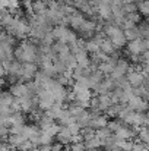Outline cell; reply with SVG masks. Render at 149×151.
Listing matches in <instances>:
<instances>
[{
  "label": "cell",
  "mask_w": 149,
  "mask_h": 151,
  "mask_svg": "<svg viewBox=\"0 0 149 151\" xmlns=\"http://www.w3.org/2000/svg\"><path fill=\"white\" fill-rule=\"evenodd\" d=\"M108 122H110V120H108V117H107L105 114H94V113H92V119H91L89 128L98 131V129H102V128H107Z\"/></svg>",
  "instance_id": "cell-11"
},
{
  "label": "cell",
  "mask_w": 149,
  "mask_h": 151,
  "mask_svg": "<svg viewBox=\"0 0 149 151\" xmlns=\"http://www.w3.org/2000/svg\"><path fill=\"white\" fill-rule=\"evenodd\" d=\"M148 103L145 99H142V97H138V96H135L132 100L129 101V107L133 110V111H138V113H143L146 109H148Z\"/></svg>",
  "instance_id": "cell-10"
},
{
  "label": "cell",
  "mask_w": 149,
  "mask_h": 151,
  "mask_svg": "<svg viewBox=\"0 0 149 151\" xmlns=\"http://www.w3.org/2000/svg\"><path fill=\"white\" fill-rule=\"evenodd\" d=\"M86 19H85V16H83V13L81 12V10H78L76 9V12L70 16V27L72 28H75V29H81V27L83 25V22H85Z\"/></svg>",
  "instance_id": "cell-13"
},
{
  "label": "cell",
  "mask_w": 149,
  "mask_h": 151,
  "mask_svg": "<svg viewBox=\"0 0 149 151\" xmlns=\"http://www.w3.org/2000/svg\"><path fill=\"white\" fill-rule=\"evenodd\" d=\"M88 79H89L91 90H94V91H95V90H97V87H98V85L102 82V81H104V79H105V78H104V73H102L99 69H97V70H94V72L89 75V78H88Z\"/></svg>",
  "instance_id": "cell-14"
},
{
  "label": "cell",
  "mask_w": 149,
  "mask_h": 151,
  "mask_svg": "<svg viewBox=\"0 0 149 151\" xmlns=\"http://www.w3.org/2000/svg\"><path fill=\"white\" fill-rule=\"evenodd\" d=\"M9 123H10V128H12V126H22V125H25V117H24L22 111H19V113H12V114L9 116Z\"/></svg>",
  "instance_id": "cell-17"
},
{
  "label": "cell",
  "mask_w": 149,
  "mask_h": 151,
  "mask_svg": "<svg viewBox=\"0 0 149 151\" xmlns=\"http://www.w3.org/2000/svg\"><path fill=\"white\" fill-rule=\"evenodd\" d=\"M121 126H123L121 120H117V119H115V120H110V122H108V125H107V128H108L113 134H115V132H117Z\"/></svg>",
  "instance_id": "cell-22"
},
{
  "label": "cell",
  "mask_w": 149,
  "mask_h": 151,
  "mask_svg": "<svg viewBox=\"0 0 149 151\" xmlns=\"http://www.w3.org/2000/svg\"><path fill=\"white\" fill-rule=\"evenodd\" d=\"M10 94L15 97V99H24V97H28V96H32L29 93V88H28V82H16V84H12L10 85ZM34 97V96H32Z\"/></svg>",
  "instance_id": "cell-6"
},
{
  "label": "cell",
  "mask_w": 149,
  "mask_h": 151,
  "mask_svg": "<svg viewBox=\"0 0 149 151\" xmlns=\"http://www.w3.org/2000/svg\"><path fill=\"white\" fill-rule=\"evenodd\" d=\"M115 47H114V44L111 43V40L110 38H104L102 41H101V51L102 53H105L107 56H113L114 53H115Z\"/></svg>",
  "instance_id": "cell-18"
},
{
  "label": "cell",
  "mask_w": 149,
  "mask_h": 151,
  "mask_svg": "<svg viewBox=\"0 0 149 151\" xmlns=\"http://www.w3.org/2000/svg\"><path fill=\"white\" fill-rule=\"evenodd\" d=\"M145 51H146V46H145V40H143V38L135 40V41H129L127 53H129L132 57H135V56H142Z\"/></svg>",
  "instance_id": "cell-8"
},
{
  "label": "cell",
  "mask_w": 149,
  "mask_h": 151,
  "mask_svg": "<svg viewBox=\"0 0 149 151\" xmlns=\"http://www.w3.org/2000/svg\"><path fill=\"white\" fill-rule=\"evenodd\" d=\"M40 49L31 41H24L15 49V59L21 63H35L40 60Z\"/></svg>",
  "instance_id": "cell-1"
},
{
  "label": "cell",
  "mask_w": 149,
  "mask_h": 151,
  "mask_svg": "<svg viewBox=\"0 0 149 151\" xmlns=\"http://www.w3.org/2000/svg\"><path fill=\"white\" fill-rule=\"evenodd\" d=\"M126 19H129V21H132V22H135V24H138V22L140 21V13H139V12H135V13H130V15H127V16H126Z\"/></svg>",
  "instance_id": "cell-24"
},
{
  "label": "cell",
  "mask_w": 149,
  "mask_h": 151,
  "mask_svg": "<svg viewBox=\"0 0 149 151\" xmlns=\"http://www.w3.org/2000/svg\"><path fill=\"white\" fill-rule=\"evenodd\" d=\"M104 34L107 35V38L111 40V43L114 44L115 49H121L127 44V38H126L123 28L113 24V22H108L104 25Z\"/></svg>",
  "instance_id": "cell-2"
},
{
  "label": "cell",
  "mask_w": 149,
  "mask_h": 151,
  "mask_svg": "<svg viewBox=\"0 0 149 151\" xmlns=\"http://www.w3.org/2000/svg\"><path fill=\"white\" fill-rule=\"evenodd\" d=\"M142 68V66H140ZM140 68H135V66H130L129 72H127V82L133 87V88H138V87H142L145 82H146V78L143 76V73L140 72Z\"/></svg>",
  "instance_id": "cell-4"
},
{
  "label": "cell",
  "mask_w": 149,
  "mask_h": 151,
  "mask_svg": "<svg viewBox=\"0 0 149 151\" xmlns=\"http://www.w3.org/2000/svg\"><path fill=\"white\" fill-rule=\"evenodd\" d=\"M13 101H15V97L10 94V91H4L1 94V99H0V107H9L10 109Z\"/></svg>",
  "instance_id": "cell-19"
},
{
  "label": "cell",
  "mask_w": 149,
  "mask_h": 151,
  "mask_svg": "<svg viewBox=\"0 0 149 151\" xmlns=\"http://www.w3.org/2000/svg\"><path fill=\"white\" fill-rule=\"evenodd\" d=\"M37 99H38V107H40L41 110H47V111H48L50 109H51V107L57 103V101H56V99H54V96H53L50 91L44 90V88L38 91Z\"/></svg>",
  "instance_id": "cell-5"
},
{
  "label": "cell",
  "mask_w": 149,
  "mask_h": 151,
  "mask_svg": "<svg viewBox=\"0 0 149 151\" xmlns=\"http://www.w3.org/2000/svg\"><path fill=\"white\" fill-rule=\"evenodd\" d=\"M53 34H54V37H56L57 41H61V43H64V44H67V46L73 44V43L78 40L76 34H75L73 31H70L67 27H63V25L54 27V28H53Z\"/></svg>",
  "instance_id": "cell-3"
},
{
  "label": "cell",
  "mask_w": 149,
  "mask_h": 151,
  "mask_svg": "<svg viewBox=\"0 0 149 151\" xmlns=\"http://www.w3.org/2000/svg\"><path fill=\"white\" fill-rule=\"evenodd\" d=\"M114 135L117 137V139H121V141H130L132 138L138 137V131L133 129V128H129V126H124V125H123V126H121Z\"/></svg>",
  "instance_id": "cell-9"
},
{
  "label": "cell",
  "mask_w": 149,
  "mask_h": 151,
  "mask_svg": "<svg viewBox=\"0 0 149 151\" xmlns=\"http://www.w3.org/2000/svg\"><path fill=\"white\" fill-rule=\"evenodd\" d=\"M98 101H99V111H107L114 103L111 100L110 94H102L98 96Z\"/></svg>",
  "instance_id": "cell-15"
},
{
  "label": "cell",
  "mask_w": 149,
  "mask_h": 151,
  "mask_svg": "<svg viewBox=\"0 0 149 151\" xmlns=\"http://www.w3.org/2000/svg\"><path fill=\"white\" fill-rule=\"evenodd\" d=\"M138 138H139V141L143 142L145 145H149V128H146V126L139 128V131H138Z\"/></svg>",
  "instance_id": "cell-20"
},
{
  "label": "cell",
  "mask_w": 149,
  "mask_h": 151,
  "mask_svg": "<svg viewBox=\"0 0 149 151\" xmlns=\"http://www.w3.org/2000/svg\"><path fill=\"white\" fill-rule=\"evenodd\" d=\"M123 31H124V34H126L127 41H135V40H140V38H142V34H140L139 27H133V28L123 29Z\"/></svg>",
  "instance_id": "cell-16"
},
{
  "label": "cell",
  "mask_w": 149,
  "mask_h": 151,
  "mask_svg": "<svg viewBox=\"0 0 149 151\" xmlns=\"http://www.w3.org/2000/svg\"><path fill=\"white\" fill-rule=\"evenodd\" d=\"M56 138H57L58 144H63V145L73 144V141H75V137L72 135V132L66 126H61V129H60V132H58V135Z\"/></svg>",
  "instance_id": "cell-12"
},
{
  "label": "cell",
  "mask_w": 149,
  "mask_h": 151,
  "mask_svg": "<svg viewBox=\"0 0 149 151\" xmlns=\"http://www.w3.org/2000/svg\"><path fill=\"white\" fill-rule=\"evenodd\" d=\"M145 120H146V116H145L143 113L130 111L123 122H126L127 125H130V126H133L135 129H138V128H142V126L145 125Z\"/></svg>",
  "instance_id": "cell-7"
},
{
  "label": "cell",
  "mask_w": 149,
  "mask_h": 151,
  "mask_svg": "<svg viewBox=\"0 0 149 151\" xmlns=\"http://www.w3.org/2000/svg\"><path fill=\"white\" fill-rule=\"evenodd\" d=\"M138 6H139V13L149 18V0H142Z\"/></svg>",
  "instance_id": "cell-23"
},
{
  "label": "cell",
  "mask_w": 149,
  "mask_h": 151,
  "mask_svg": "<svg viewBox=\"0 0 149 151\" xmlns=\"http://www.w3.org/2000/svg\"><path fill=\"white\" fill-rule=\"evenodd\" d=\"M18 1L19 0H1V7L3 9H9V12L13 13L16 6H18Z\"/></svg>",
  "instance_id": "cell-21"
}]
</instances>
